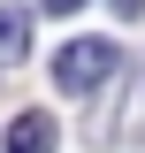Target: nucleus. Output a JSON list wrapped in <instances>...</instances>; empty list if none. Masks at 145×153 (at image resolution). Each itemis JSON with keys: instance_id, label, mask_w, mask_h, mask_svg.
<instances>
[{"instance_id": "4", "label": "nucleus", "mask_w": 145, "mask_h": 153, "mask_svg": "<svg viewBox=\"0 0 145 153\" xmlns=\"http://www.w3.org/2000/svg\"><path fill=\"white\" fill-rule=\"evenodd\" d=\"M122 130H130V146H145V69H138V107H130Z\"/></svg>"}, {"instance_id": "6", "label": "nucleus", "mask_w": 145, "mask_h": 153, "mask_svg": "<svg viewBox=\"0 0 145 153\" xmlns=\"http://www.w3.org/2000/svg\"><path fill=\"white\" fill-rule=\"evenodd\" d=\"M115 16H122V23H138V16H145V0H115Z\"/></svg>"}, {"instance_id": "1", "label": "nucleus", "mask_w": 145, "mask_h": 153, "mask_svg": "<svg viewBox=\"0 0 145 153\" xmlns=\"http://www.w3.org/2000/svg\"><path fill=\"white\" fill-rule=\"evenodd\" d=\"M115 69H122V46H115V38H69V46L54 54V84H61V92H76V100L99 92Z\"/></svg>"}, {"instance_id": "2", "label": "nucleus", "mask_w": 145, "mask_h": 153, "mask_svg": "<svg viewBox=\"0 0 145 153\" xmlns=\"http://www.w3.org/2000/svg\"><path fill=\"white\" fill-rule=\"evenodd\" d=\"M61 146V130H54V115L46 107H23L8 130H0V153H54Z\"/></svg>"}, {"instance_id": "5", "label": "nucleus", "mask_w": 145, "mask_h": 153, "mask_svg": "<svg viewBox=\"0 0 145 153\" xmlns=\"http://www.w3.org/2000/svg\"><path fill=\"white\" fill-rule=\"evenodd\" d=\"M38 8H46V16H76L84 0H38Z\"/></svg>"}, {"instance_id": "3", "label": "nucleus", "mask_w": 145, "mask_h": 153, "mask_svg": "<svg viewBox=\"0 0 145 153\" xmlns=\"http://www.w3.org/2000/svg\"><path fill=\"white\" fill-rule=\"evenodd\" d=\"M31 61V16L23 8H0V69Z\"/></svg>"}]
</instances>
